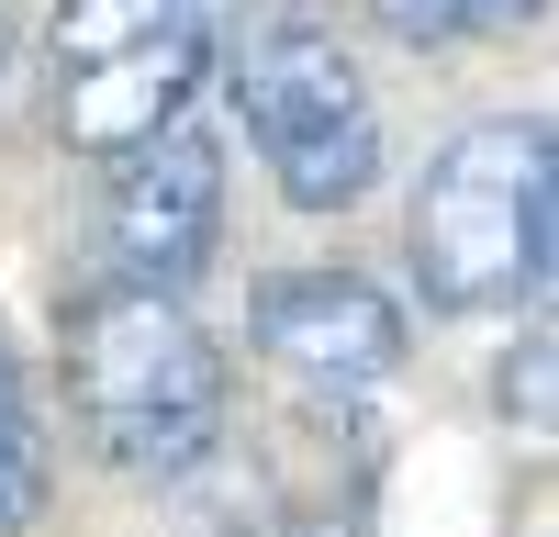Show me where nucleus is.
<instances>
[{
  "instance_id": "nucleus-12",
  "label": "nucleus",
  "mask_w": 559,
  "mask_h": 537,
  "mask_svg": "<svg viewBox=\"0 0 559 537\" xmlns=\"http://www.w3.org/2000/svg\"><path fill=\"white\" fill-rule=\"evenodd\" d=\"M0 68H12V34H0Z\"/></svg>"
},
{
  "instance_id": "nucleus-2",
  "label": "nucleus",
  "mask_w": 559,
  "mask_h": 537,
  "mask_svg": "<svg viewBox=\"0 0 559 537\" xmlns=\"http://www.w3.org/2000/svg\"><path fill=\"white\" fill-rule=\"evenodd\" d=\"M559 134L548 123H459L414 179L403 258L437 313H503L537 281V224H548Z\"/></svg>"
},
{
  "instance_id": "nucleus-1",
  "label": "nucleus",
  "mask_w": 559,
  "mask_h": 537,
  "mask_svg": "<svg viewBox=\"0 0 559 537\" xmlns=\"http://www.w3.org/2000/svg\"><path fill=\"white\" fill-rule=\"evenodd\" d=\"M57 358H68V415L90 437V460L146 481V492H179L224 460V415H236V381H224V347L213 325L179 291H146V281H90L68 313H57Z\"/></svg>"
},
{
  "instance_id": "nucleus-10",
  "label": "nucleus",
  "mask_w": 559,
  "mask_h": 537,
  "mask_svg": "<svg viewBox=\"0 0 559 537\" xmlns=\"http://www.w3.org/2000/svg\"><path fill=\"white\" fill-rule=\"evenodd\" d=\"M559 0H471V34H537Z\"/></svg>"
},
{
  "instance_id": "nucleus-6",
  "label": "nucleus",
  "mask_w": 559,
  "mask_h": 537,
  "mask_svg": "<svg viewBox=\"0 0 559 537\" xmlns=\"http://www.w3.org/2000/svg\"><path fill=\"white\" fill-rule=\"evenodd\" d=\"M247 336L280 381H302L324 403H358L403 370V302L358 268H280V281L247 302Z\"/></svg>"
},
{
  "instance_id": "nucleus-3",
  "label": "nucleus",
  "mask_w": 559,
  "mask_h": 537,
  "mask_svg": "<svg viewBox=\"0 0 559 537\" xmlns=\"http://www.w3.org/2000/svg\"><path fill=\"white\" fill-rule=\"evenodd\" d=\"M224 45V0H57L45 79H57V146L134 157L146 134L191 112V90Z\"/></svg>"
},
{
  "instance_id": "nucleus-8",
  "label": "nucleus",
  "mask_w": 559,
  "mask_h": 537,
  "mask_svg": "<svg viewBox=\"0 0 559 537\" xmlns=\"http://www.w3.org/2000/svg\"><path fill=\"white\" fill-rule=\"evenodd\" d=\"M492 403L515 426H537V437H559V336H526L515 358L492 370Z\"/></svg>"
},
{
  "instance_id": "nucleus-9",
  "label": "nucleus",
  "mask_w": 559,
  "mask_h": 537,
  "mask_svg": "<svg viewBox=\"0 0 559 537\" xmlns=\"http://www.w3.org/2000/svg\"><path fill=\"white\" fill-rule=\"evenodd\" d=\"M381 12V34H403V45H459L471 34V0H369Z\"/></svg>"
},
{
  "instance_id": "nucleus-7",
  "label": "nucleus",
  "mask_w": 559,
  "mask_h": 537,
  "mask_svg": "<svg viewBox=\"0 0 559 537\" xmlns=\"http://www.w3.org/2000/svg\"><path fill=\"white\" fill-rule=\"evenodd\" d=\"M45 426H34V403H23V370H12V336H0V537H34L45 515Z\"/></svg>"
},
{
  "instance_id": "nucleus-11",
  "label": "nucleus",
  "mask_w": 559,
  "mask_h": 537,
  "mask_svg": "<svg viewBox=\"0 0 559 537\" xmlns=\"http://www.w3.org/2000/svg\"><path fill=\"white\" fill-rule=\"evenodd\" d=\"M526 302L559 313V179H548V224H537V281H526Z\"/></svg>"
},
{
  "instance_id": "nucleus-5",
  "label": "nucleus",
  "mask_w": 559,
  "mask_h": 537,
  "mask_svg": "<svg viewBox=\"0 0 559 537\" xmlns=\"http://www.w3.org/2000/svg\"><path fill=\"white\" fill-rule=\"evenodd\" d=\"M224 236V146L179 112L168 134H146L134 157H112V191H102V247L123 281L146 291H191L213 268Z\"/></svg>"
},
{
  "instance_id": "nucleus-4",
  "label": "nucleus",
  "mask_w": 559,
  "mask_h": 537,
  "mask_svg": "<svg viewBox=\"0 0 559 537\" xmlns=\"http://www.w3.org/2000/svg\"><path fill=\"white\" fill-rule=\"evenodd\" d=\"M224 90H236V123L292 213H358L381 191V102L324 23H258Z\"/></svg>"
}]
</instances>
